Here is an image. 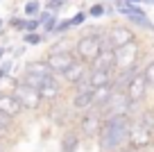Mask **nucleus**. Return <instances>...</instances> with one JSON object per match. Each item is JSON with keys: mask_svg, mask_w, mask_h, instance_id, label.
<instances>
[{"mask_svg": "<svg viewBox=\"0 0 154 152\" xmlns=\"http://www.w3.org/2000/svg\"><path fill=\"white\" fill-rule=\"evenodd\" d=\"M106 2H113V5H118V2H120V0H106Z\"/></svg>", "mask_w": 154, "mask_h": 152, "instance_id": "obj_36", "label": "nucleus"}, {"mask_svg": "<svg viewBox=\"0 0 154 152\" xmlns=\"http://www.w3.org/2000/svg\"><path fill=\"white\" fill-rule=\"evenodd\" d=\"M11 66H14V64H11V59H2V62H0V80H7V77H9V73H11Z\"/></svg>", "mask_w": 154, "mask_h": 152, "instance_id": "obj_27", "label": "nucleus"}, {"mask_svg": "<svg viewBox=\"0 0 154 152\" xmlns=\"http://www.w3.org/2000/svg\"><path fill=\"white\" fill-rule=\"evenodd\" d=\"M70 27H72V21H70V18H66V21H59L52 34H63V32H68Z\"/></svg>", "mask_w": 154, "mask_h": 152, "instance_id": "obj_29", "label": "nucleus"}, {"mask_svg": "<svg viewBox=\"0 0 154 152\" xmlns=\"http://www.w3.org/2000/svg\"><path fill=\"white\" fill-rule=\"evenodd\" d=\"M25 23H27V18H18V16L9 18V27H14V30H20V32H25Z\"/></svg>", "mask_w": 154, "mask_h": 152, "instance_id": "obj_31", "label": "nucleus"}, {"mask_svg": "<svg viewBox=\"0 0 154 152\" xmlns=\"http://www.w3.org/2000/svg\"><path fill=\"white\" fill-rule=\"evenodd\" d=\"M125 2H149V5H154V0H125Z\"/></svg>", "mask_w": 154, "mask_h": 152, "instance_id": "obj_34", "label": "nucleus"}, {"mask_svg": "<svg viewBox=\"0 0 154 152\" xmlns=\"http://www.w3.org/2000/svg\"><path fill=\"white\" fill-rule=\"evenodd\" d=\"M86 18H88V11H77V14L70 18V21H72V27H79Z\"/></svg>", "mask_w": 154, "mask_h": 152, "instance_id": "obj_32", "label": "nucleus"}, {"mask_svg": "<svg viewBox=\"0 0 154 152\" xmlns=\"http://www.w3.org/2000/svg\"><path fill=\"white\" fill-rule=\"evenodd\" d=\"M91 68H102V71H116V55L113 48H102V52L95 57Z\"/></svg>", "mask_w": 154, "mask_h": 152, "instance_id": "obj_16", "label": "nucleus"}, {"mask_svg": "<svg viewBox=\"0 0 154 152\" xmlns=\"http://www.w3.org/2000/svg\"><path fill=\"white\" fill-rule=\"evenodd\" d=\"M14 127H16V118L0 111V138H9L14 134Z\"/></svg>", "mask_w": 154, "mask_h": 152, "instance_id": "obj_19", "label": "nucleus"}, {"mask_svg": "<svg viewBox=\"0 0 154 152\" xmlns=\"http://www.w3.org/2000/svg\"><path fill=\"white\" fill-rule=\"evenodd\" d=\"M129 134H131V120L127 114H116L106 116L100 127V147L102 152H120L125 145H129Z\"/></svg>", "mask_w": 154, "mask_h": 152, "instance_id": "obj_1", "label": "nucleus"}, {"mask_svg": "<svg viewBox=\"0 0 154 152\" xmlns=\"http://www.w3.org/2000/svg\"><path fill=\"white\" fill-rule=\"evenodd\" d=\"M25 73H34V75H54L52 68H50V64L45 62V59H32V62H27L23 66Z\"/></svg>", "mask_w": 154, "mask_h": 152, "instance_id": "obj_18", "label": "nucleus"}, {"mask_svg": "<svg viewBox=\"0 0 154 152\" xmlns=\"http://www.w3.org/2000/svg\"><path fill=\"white\" fill-rule=\"evenodd\" d=\"M2 25H5V21H2V18H0V30H2Z\"/></svg>", "mask_w": 154, "mask_h": 152, "instance_id": "obj_37", "label": "nucleus"}, {"mask_svg": "<svg viewBox=\"0 0 154 152\" xmlns=\"http://www.w3.org/2000/svg\"><path fill=\"white\" fill-rule=\"evenodd\" d=\"M88 16H91V18H102V16H106V5H93L91 9H88Z\"/></svg>", "mask_w": 154, "mask_h": 152, "instance_id": "obj_26", "label": "nucleus"}, {"mask_svg": "<svg viewBox=\"0 0 154 152\" xmlns=\"http://www.w3.org/2000/svg\"><path fill=\"white\" fill-rule=\"evenodd\" d=\"M9 82H11V91H14V95L23 102V107L27 111L41 109V105H43V95H41V91H38L36 86L23 82L20 77H9Z\"/></svg>", "mask_w": 154, "mask_h": 152, "instance_id": "obj_2", "label": "nucleus"}, {"mask_svg": "<svg viewBox=\"0 0 154 152\" xmlns=\"http://www.w3.org/2000/svg\"><path fill=\"white\" fill-rule=\"evenodd\" d=\"M0 111H5L11 118H18V116H23V111H27V109H25L23 102L14 95V91H0Z\"/></svg>", "mask_w": 154, "mask_h": 152, "instance_id": "obj_11", "label": "nucleus"}, {"mask_svg": "<svg viewBox=\"0 0 154 152\" xmlns=\"http://www.w3.org/2000/svg\"><path fill=\"white\" fill-rule=\"evenodd\" d=\"M72 109L77 111H88L95 107V89L93 86H84V89H75V95H72Z\"/></svg>", "mask_w": 154, "mask_h": 152, "instance_id": "obj_13", "label": "nucleus"}, {"mask_svg": "<svg viewBox=\"0 0 154 152\" xmlns=\"http://www.w3.org/2000/svg\"><path fill=\"white\" fill-rule=\"evenodd\" d=\"M63 5H66V0H43V9L50 11H59Z\"/></svg>", "mask_w": 154, "mask_h": 152, "instance_id": "obj_25", "label": "nucleus"}, {"mask_svg": "<svg viewBox=\"0 0 154 152\" xmlns=\"http://www.w3.org/2000/svg\"><path fill=\"white\" fill-rule=\"evenodd\" d=\"M118 11H120L122 16H125L127 21H131L134 25H140V27H145V30H149V32H154V23L147 18V14H145L143 9H140L136 2H118Z\"/></svg>", "mask_w": 154, "mask_h": 152, "instance_id": "obj_5", "label": "nucleus"}, {"mask_svg": "<svg viewBox=\"0 0 154 152\" xmlns=\"http://www.w3.org/2000/svg\"><path fill=\"white\" fill-rule=\"evenodd\" d=\"M79 147V136L75 132H66L61 138V152H75Z\"/></svg>", "mask_w": 154, "mask_h": 152, "instance_id": "obj_20", "label": "nucleus"}, {"mask_svg": "<svg viewBox=\"0 0 154 152\" xmlns=\"http://www.w3.org/2000/svg\"><path fill=\"white\" fill-rule=\"evenodd\" d=\"M41 95H43V102H54V100L61 95V82H59L57 75H50L45 80V84L41 86Z\"/></svg>", "mask_w": 154, "mask_h": 152, "instance_id": "obj_14", "label": "nucleus"}, {"mask_svg": "<svg viewBox=\"0 0 154 152\" xmlns=\"http://www.w3.org/2000/svg\"><path fill=\"white\" fill-rule=\"evenodd\" d=\"M116 55V68L125 71V68H136V57H138V43L129 41L120 48H113Z\"/></svg>", "mask_w": 154, "mask_h": 152, "instance_id": "obj_7", "label": "nucleus"}, {"mask_svg": "<svg viewBox=\"0 0 154 152\" xmlns=\"http://www.w3.org/2000/svg\"><path fill=\"white\" fill-rule=\"evenodd\" d=\"M143 73H145V80H147V84H149V86H154V59L143 68Z\"/></svg>", "mask_w": 154, "mask_h": 152, "instance_id": "obj_30", "label": "nucleus"}, {"mask_svg": "<svg viewBox=\"0 0 154 152\" xmlns=\"http://www.w3.org/2000/svg\"><path fill=\"white\" fill-rule=\"evenodd\" d=\"M102 120H104V116H102V114H97V111H91V109H88V114L82 118V132L88 134V136H93V134H100Z\"/></svg>", "mask_w": 154, "mask_h": 152, "instance_id": "obj_15", "label": "nucleus"}, {"mask_svg": "<svg viewBox=\"0 0 154 152\" xmlns=\"http://www.w3.org/2000/svg\"><path fill=\"white\" fill-rule=\"evenodd\" d=\"M149 141H152V127H149L143 118L134 120V123H131V134H129V147L138 150V147L147 145Z\"/></svg>", "mask_w": 154, "mask_h": 152, "instance_id": "obj_8", "label": "nucleus"}, {"mask_svg": "<svg viewBox=\"0 0 154 152\" xmlns=\"http://www.w3.org/2000/svg\"><path fill=\"white\" fill-rule=\"evenodd\" d=\"M41 9H43V0H27L25 7H23L25 16H38Z\"/></svg>", "mask_w": 154, "mask_h": 152, "instance_id": "obj_22", "label": "nucleus"}, {"mask_svg": "<svg viewBox=\"0 0 154 152\" xmlns=\"http://www.w3.org/2000/svg\"><path fill=\"white\" fill-rule=\"evenodd\" d=\"M129 107H131V100H129V95H127V91L113 89V93H111L109 100L100 107V111H102V116L106 118V116H116V114H127Z\"/></svg>", "mask_w": 154, "mask_h": 152, "instance_id": "obj_4", "label": "nucleus"}, {"mask_svg": "<svg viewBox=\"0 0 154 152\" xmlns=\"http://www.w3.org/2000/svg\"><path fill=\"white\" fill-rule=\"evenodd\" d=\"M104 39L109 41V46L111 48H120V46H125V43H129V41H134V32H131L127 25H113V27H109L104 32Z\"/></svg>", "mask_w": 154, "mask_h": 152, "instance_id": "obj_12", "label": "nucleus"}, {"mask_svg": "<svg viewBox=\"0 0 154 152\" xmlns=\"http://www.w3.org/2000/svg\"><path fill=\"white\" fill-rule=\"evenodd\" d=\"M43 27L38 16H27V23H25V32H38V30Z\"/></svg>", "mask_w": 154, "mask_h": 152, "instance_id": "obj_24", "label": "nucleus"}, {"mask_svg": "<svg viewBox=\"0 0 154 152\" xmlns=\"http://www.w3.org/2000/svg\"><path fill=\"white\" fill-rule=\"evenodd\" d=\"M57 23H59V16L54 14L50 21H45V23H43V34H52L54 27H57Z\"/></svg>", "mask_w": 154, "mask_h": 152, "instance_id": "obj_28", "label": "nucleus"}, {"mask_svg": "<svg viewBox=\"0 0 154 152\" xmlns=\"http://www.w3.org/2000/svg\"><path fill=\"white\" fill-rule=\"evenodd\" d=\"M50 75H34V73H20V80L23 82H27V84H32V86H36V89H41V86L45 84V80H48Z\"/></svg>", "mask_w": 154, "mask_h": 152, "instance_id": "obj_21", "label": "nucleus"}, {"mask_svg": "<svg viewBox=\"0 0 154 152\" xmlns=\"http://www.w3.org/2000/svg\"><path fill=\"white\" fill-rule=\"evenodd\" d=\"M43 59L50 64L54 75H61L66 68H70L77 62V55H75V50H50Z\"/></svg>", "mask_w": 154, "mask_h": 152, "instance_id": "obj_6", "label": "nucleus"}, {"mask_svg": "<svg viewBox=\"0 0 154 152\" xmlns=\"http://www.w3.org/2000/svg\"><path fill=\"white\" fill-rule=\"evenodd\" d=\"M88 75H91V64L82 62V59H77L70 68H66V71L61 73L63 82H66V84H70V86H77L82 80H86Z\"/></svg>", "mask_w": 154, "mask_h": 152, "instance_id": "obj_9", "label": "nucleus"}, {"mask_svg": "<svg viewBox=\"0 0 154 152\" xmlns=\"http://www.w3.org/2000/svg\"><path fill=\"white\" fill-rule=\"evenodd\" d=\"M23 43L25 46H38V43H43V34L41 32H25L23 34Z\"/></svg>", "mask_w": 154, "mask_h": 152, "instance_id": "obj_23", "label": "nucleus"}, {"mask_svg": "<svg viewBox=\"0 0 154 152\" xmlns=\"http://www.w3.org/2000/svg\"><path fill=\"white\" fill-rule=\"evenodd\" d=\"M113 77H116L113 71L91 68V86H95V89H100V86H106V84H113Z\"/></svg>", "mask_w": 154, "mask_h": 152, "instance_id": "obj_17", "label": "nucleus"}, {"mask_svg": "<svg viewBox=\"0 0 154 152\" xmlns=\"http://www.w3.org/2000/svg\"><path fill=\"white\" fill-rule=\"evenodd\" d=\"M5 55H7V48L0 46V62H2V57H5Z\"/></svg>", "mask_w": 154, "mask_h": 152, "instance_id": "obj_35", "label": "nucleus"}, {"mask_svg": "<svg viewBox=\"0 0 154 152\" xmlns=\"http://www.w3.org/2000/svg\"><path fill=\"white\" fill-rule=\"evenodd\" d=\"M0 152H11V143H9V138H0Z\"/></svg>", "mask_w": 154, "mask_h": 152, "instance_id": "obj_33", "label": "nucleus"}, {"mask_svg": "<svg viewBox=\"0 0 154 152\" xmlns=\"http://www.w3.org/2000/svg\"><path fill=\"white\" fill-rule=\"evenodd\" d=\"M147 80H145V73L143 71H136L134 77L129 80V84H127V95H129L131 105H136V102H140V100L145 98V91H147Z\"/></svg>", "mask_w": 154, "mask_h": 152, "instance_id": "obj_10", "label": "nucleus"}, {"mask_svg": "<svg viewBox=\"0 0 154 152\" xmlns=\"http://www.w3.org/2000/svg\"><path fill=\"white\" fill-rule=\"evenodd\" d=\"M100 52H102V36L100 34L86 32V34H82V36L75 41L77 59H82V62H86V64H93Z\"/></svg>", "mask_w": 154, "mask_h": 152, "instance_id": "obj_3", "label": "nucleus"}]
</instances>
